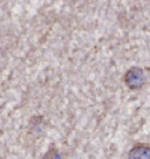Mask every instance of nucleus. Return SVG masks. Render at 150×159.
<instances>
[{"label": "nucleus", "instance_id": "1", "mask_svg": "<svg viewBox=\"0 0 150 159\" xmlns=\"http://www.w3.org/2000/svg\"><path fill=\"white\" fill-rule=\"evenodd\" d=\"M125 83L130 89H140L144 83V73L140 68H133L125 74Z\"/></svg>", "mask_w": 150, "mask_h": 159}, {"label": "nucleus", "instance_id": "2", "mask_svg": "<svg viewBox=\"0 0 150 159\" xmlns=\"http://www.w3.org/2000/svg\"><path fill=\"white\" fill-rule=\"evenodd\" d=\"M130 158H150V150L144 145L135 146L130 151Z\"/></svg>", "mask_w": 150, "mask_h": 159}]
</instances>
